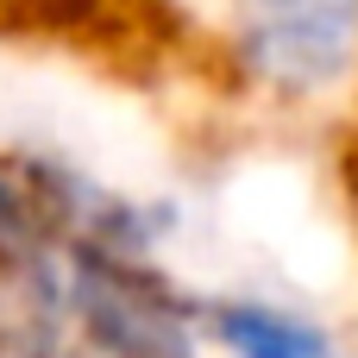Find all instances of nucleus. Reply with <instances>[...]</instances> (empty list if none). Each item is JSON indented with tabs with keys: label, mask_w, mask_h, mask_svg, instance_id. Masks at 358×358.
Wrapping results in <instances>:
<instances>
[{
	"label": "nucleus",
	"mask_w": 358,
	"mask_h": 358,
	"mask_svg": "<svg viewBox=\"0 0 358 358\" xmlns=\"http://www.w3.org/2000/svg\"><path fill=\"white\" fill-rule=\"evenodd\" d=\"M239 44L277 88H327L358 57V0H239Z\"/></svg>",
	"instance_id": "nucleus-1"
},
{
	"label": "nucleus",
	"mask_w": 358,
	"mask_h": 358,
	"mask_svg": "<svg viewBox=\"0 0 358 358\" xmlns=\"http://www.w3.org/2000/svg\"><path fill=\"white\" fill-rule=\"evenodd\" d=\"M214 327H220V340L239 358H327V340H321L308 321L283 315V308L227 302V308L214 315Z\"/></svg>",
	"instance_id": "nucleus-2"
}]
</instances>
